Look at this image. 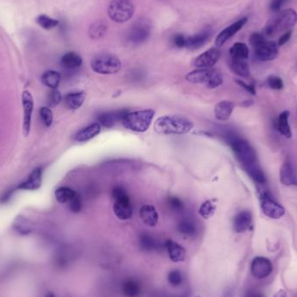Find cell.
I'll return each instance as SVG.
<instances>
[{"mask_svg": "<svg viewBox=\"0 0 297 297\" xmlns=\"http://www.w3.org/2000/svg\"><path fill=\"white\" fill-rule=\"evenodd\" d=\"M221 57V51L219 48H211L198 56L194 60V66L197 69L211 68L214 66Z\"/></svg>", "mask_w": 297, "mask_h": 297, "instance_id": "7c38bea8", "label": "cell"}, {"mask_svg": "<svg viewBox=\"0 0 297 297\" xmlns=\"http://www.w3.org/2000/svg\"><path fill=\"white\" fill-rule=\"evenodd\" d=\"M291 34H292V31H291V30L283 33L282 36H281L280 38H279V41H278V46H282V45H285V44H286V43L290 40V38H291Z\"/></svg>", "mask_w": 297, "mask_h": 297, "instance_id": "f907efd6", "label": "cell"}, {"mask_svg": "<svg viewBox=\"0 0 297 297\" xmlns=\"http://www.w3.org/2000/svg\"><path fill=\"white\" fill-rule=\"evenodd\" d=\"M186 80L190 83H203L210 89H215L220 86L223 82L221 73L217 70L211 68L195 70L187 74Z\"/></svg>", "mask_w": 297, "mask_h": 297, "instance_id": "5b68a950", "label": "cell"}, {"mask_svg": "<svg viewBox=\"0 0 297 297\" xmlns=\"http://www.w3.org/2000/svg\"><path fill=\"white\" fill-rule=\"evenodd\" d=\"M265 41H266L265 36L262 34V33H259V32H254L249 37L250 45H252V47L254 49L259 47L260 45L263 44Z\"/></svg>", "mask_w": 297, "mask_h": 297, "instance_id": "ee69618b", "label": "cell"}, {"mask_svg": "<svg viewBox=\"0 0 297 297\" xmlns=\"http://www.w3.org/2000/svg\"><path fill=\"white\" fill-rule=\"evenodd\" d=\"M85 97H86V94L83 91L71 92L67 94L65 97V104L66 107L70 110H77L83 105Z\"/></svg>", "mask_w": 297, "mask_h": 297, "instance_id": "d4e9b609", "label": "cell"}, {"mask_svg": "<svg viewBox=\"0 0 297 297\" xmlns=\"http://www.w3.org/2000/svg\"><path fill=\"white\" fill-rule=\"evenodd\" d=\"M244 297H265V296L260 291H249L246 293Z\"/></svg>", "mask_w": 297, "mask_h": 297, "instance_id": "db71d44e", "label": "cell"}, {"mask_svg": "<svg viewBox=\"0 0 297 297\" xmlns=\"http://www.w3.org/2000/svg\"><path fill=\"white\" fill-rule=\"evenodd\" d=\"M168 204H169V206L170 207V209L174 211H176V212H180V211H183V208H184L183 202L180 200L178 197H169V199H168Z\"/></svg>", "mask_w": 297, "mask_h": 297, "instance_id": "7dc6e473", "label": "cell"}, {"mask_svg": "<svg viewBox=\"0 0 297 297\" xmlns=\"http://www.w3.org/2000/svg\"><path fill=\"white\" fill-rule=\"evenodd\" d=\"M93 72L101 75H111L118 73L122 68V63L117 56L102 53L96 56L90 63Z\"/></svg>", "mask_w": 297, "mask_h": 297, "instance_id": "8992f818", "label": "cell"}, {"mask_svg": "<svg viewBox=\"0 0 297 297\" xmlns=\"http://www.w3.org/2000/svg\"><path fill=\"white\" fill-rule=\"evenodd\" d=\"M216 209L217 206L215 204L214 201L208 200L201 205L199 208V214L204 219H209L215 214Z\"/></svg>", "mask_w": 297, "mask_h": 297, "instance_id": "f35d334b", "label": "cell"}, {"mask_svg": "<svg viewBox=\"0 0 297 297\" xmlns=\"http://www.w3.org/2000/svg\"><path fill=\"white\" fill-rule=\"evenodd\" d=\"M155 116L153 110H143V111L128 112L123 118L122 123L125 128L132 132L143 133L148 131L151 125L152 120Z\"/></svg>", "mask_w": 297, "mask_h": 297, "instance_id": "3957f363", "label": "cell"}, {"mask_svg": "<svg viewBox=\"0 0 297 297\" xmlns=\"http://www.w3.org/2000/svg\"><path fill=\"white\" fill-rule=\"evenodd\" d=\"M173 44L178 48H183L186 45V37L183 34H176L173 38Z\"/></svg>", "mask_w": 297, "mask_h": 297, "instance_id": "c3c4849f", "label": "cell"}, {"mask_svg": "<svg viewBox=\"0 0 297 297\" xmlns=\"http://www.w3.org/2000/svg\"><path fill=\"white\" fill-rule=\"evenodd\" d=\"M245 170L248 172L250 177L256 183L263 184L266 182L265 175L263 172V170L260 169L259 166L257 165V163L249 166V167H246Z\"/></svg>", "mask_w": 297, "mask_h": 297, "instance_id": "74e56055", "label": "cell"}, {"mask_svg": "<svg viewBox=\"0 0 297 297\" xmlns=\"http://www.w3.org/2000/svg\"><path fill=\"white\" fill-rule=\"evenodd\" d=\"M287 1L288 0H272L270 3V9L274 12H278Z\"/></svg>", "mask_w": 297, "mask_h": 297, "instance_id": "681fc988", "label": "cell"}, {"mask_svg": "<svg viewBox=\"0 0 297 297\" xmlns=\"http://www.w3.org/2000/svg\"><path fill=\"white\" fill-rule=\"evenodd\" d=\"M170 260L174 263H182L186 257V250L179 243L172 240H167L164 243Z\"/></svg>", "mask_w": 297, "mask_h": 297, "instance_id": "d6986e66", "label": "cell"}, {"mask_svg": "<svg viewBox=\"0 0 297 297\" xmlns=\"http://www.w3.org/2000/svg\"><path fill=\"white\" fill-rule=\"evenodd\" d=\"M112 197L114 199L113 211L117 218L122 221L128 220L132 217V205L128 193L122 186L115 187L112 190Z\"/></svg>", "mask_w": 297, "mask_h": 297, "instance_id": "52a82bcc", "label": "cell"}, {"mask_svg": "<svg viewBox=\"0 0 297 297\" xmlns=\"http://www.w3.org/2000/svg\"><path fill=\"white\" fill-rule=\"evenodd\" d=\"M192 122L181 116H163L156 119L154 129L161 135H183L193 129Z\"/></svg>", "mask_w": 297, "mask_h": 297, "instance_id": "6da1fadb", "label": "cell"}, {"mask_svg": "<svg viewBox=\"0 0 297 297\" xmlns=\"http://www.w3.org/2000/svg\"><path fill=\"white\" fill-rule=\"evenodd\" d=\"M152 25L150 21L140 18L132 25L127 34L129 45L137 46L147 41L151 34Z\"/></svg>", "mask_w": 297, "mask_h": 297, "instance_id": "9c48e42d", "label": "cell"}, {"mask_svg": "<svg viewBox=\"0 0 297 297\" xmlns=\"http://www.w3.org/2000/svg\"><path fill=\"white\" fill-rule=\"evenodd\" d=\"M11 194H12V190H8V191H6L3 197H1V202L2 203H5V202L9 200L10 197H11Z\"/></svg>", "mask_w": 297, "mask_h": 297, "instance_id": "11a10c76", "label": "cell"}, {"mask_svg": "<svg viewBox=\"0 0 297 297\" xmlns=\"http://www.w3.org/2000/svg\"><path fill=\"white\" fill-rule=\"evenodd\" d=\"M227 141L231 146L232 150L235 153L236 158L238 159L239 162L242 163L244 168L256 164V151L248 141L234 135H228Z\"/></svg>", "mask_w": 297, "mask_h": 297, "instance_id": "277c9868", "label": "cell"}, {"mask_svg": "<svg viewBox=\"0 0 297 297\" xmlns=\"http://www.w3.org/2000/svg\"><path fill=\"white\" fill-rule=\"evenodd\" d=\"M255 55L261 61H271L277 59L279 54L278 45L275 42L265 41L259 47L254 49Z\"/></svg>", "mask_w": 297, "mask_h": 297, "instance_id": "5bb4252c", "label": "cell"}, {"mask_svg": "<svg viewBox=\"0 0 297 297\" xmlns=\"http://www.w3.org/2000/svg\"><path fill=\"white\" fill-rule=\"evenodd\" d=\"M236 83H238L240 86L244 88L247 91H249V93L252 94V95H256V90H255V87L250 84H247V83L242 82V80H236Z\"/></svg>", "mask_w": 297, "mask_h": 297, "instance_id": "f5cc1de1", "label": "cell"}, {"mask_svg": "<svg viewBox=\"0 0 297 297\" xmlns=\"http://www.w3.org/2000/svg\"><path fill=\"white\" fill-rule=\"evenodd\" d=\"M62 100V95L59 90H52L48 95V104L50 107H56Z\"/></svg>", "mask_w": 297, "mask_h": 297, "instance_id": "7bdbcfd3", "label": "cell"}, {"mask_svg": "<svg viewBox=\"0 0 297 297\" xmlns=\"http://www.w3.org/2000/svg\"><path fill=\"white\" fill-rule=\"evenodd\" d=\"M261 209L263 214L274 220L280 219L285 215V209L267 193L263 194L261 198Z\"/></svg>", "mask_w": 297, "mask_h": 297, "instance_id": "30bf717a", "label": "cell"}, {"mask_svg": "<svg viewBox=\"0 0 297 297\" xmlns=\"http://www.w3.org/2000/svg\"><path fill=\"white\" fill-rule=\"evenodd\" d=\"M108 26L102 21H97L90 25L89 28V36L91 39H99L103 38L106 31Z\"/></svg>", "mask_w": 297, "mask_h": 297, "instance_id": "d590c367", "label": "cell"}, {"mask_svg": "<svg viewBox=\"0 0 297 297\" xmlns=\"http://www.w3.org/2000/svg\"><path fill=\"white\" fill-rule=\"evenodd\" d=\"M247 21H248L247 17H242L235 22L234 24H230L228 27L225 28L223 31H222L216 39V45L218 48L224 45L229 38H232L236 32H238L245 25Z\"/></svg>", "mask_w": 297, "mask_h": 297, "instance_id": "9a60e30c", "label": "cell"}, {"mask_svg": "<svg viewBox=\"0 0 297 297\" xmlns=\"http://www.w3.org/2000/svg\"><path fill=\"white\" fill-rule=\"evenodd\" d=\"M13 228L18 234L26 235L31 234L33 230V224L27 218L23 216H18L14 221Z\"/></svg>", "mask_w": 297, "mask_h": 297, "instance_id": "4316f807", "label": "cell"}, {"mask_svg": "<svg viewBox=\"0 0 297 297\" xmlns=\"http://www.w3.org/2000/svg\"><path fill=\"white\" fill-rule=\"evenodd\" d=\"M73 253L67 248H63L57 253L55 263L59 268H66L74 261Z\"/></svg>", "mask_w": 297, "mask_h": 297, "instance_id": "f546056e", "label": "cell"}, {"mask_svg": "<svg viewBox=\"0 0 297 297\" xmlns=\"http://www.w3.org/2000/svg\"><path fill=\"white\" fill-rule=\"evenodd\" d=\"M229 54L232 59L245 60L249 58V48L244 43H235L229 50Z\"/></svg>", "mask_w": 297, "mask_h": 297, "instance_id": "836d02e7", "label": "cell"}, {"mask_svg": "<svg viewBox=\"0 0 297 297\" xmlns=\"http://www.w3.org/2000/svg\"><path fill=\"white\" fill-rule=\"evenodd\" d=\"M22 104L24 110V122H23V133L24 137H27L31 131V116L33 111V97L30 91L25 90L22 95Z\"/></svg>", "mask_w": 297, "mask_h": 297, "instance_id": "4fadbf2b", "label": "cell"}, {"mask_svg": "<svg viewBox=\"0 0 297 297\" xmlns=\"http://www.w3.org/2000/svg\"><path fill=\"white\" fill-rule=\"evenodd\" d=\"M68 204H69L70 210L73 211V213H79L82 210V201L77 193L73 197V199L70 201Z\"/></svg>", "mask_w": 297, "mask_h": 297, "instance_id": "f6af8a7d", "label": "cell"}, {"mask_svg": "<svg viewBox=\"0 0 297 297\" xmlns=\"http://www.w3.org/2000/svg\"><path fill=\"white\" fill-rule=\"evenodd\" d=\"M234 110V104L230 101H221L215 106L216 118L219 121H227Z\"/></svg>", "mask_w": 297, "mask_h": 297, "instance_id": "603a6c76", "label": "cell"}, {"mask_svg": "<svg viewBox=\"0 0 297 297\" xmlns=\"http://www.w3.org/2000/svg\"><path fill=\"white\" fill-rule=\"evenodd\" d=\"M297 23V13L293 9L278 11L276 16L270 18L264 28L263 35L267 37H275L284 33L294 27Z\"/></svg>", "mask_w": 297, "mask_h": 297, "instance_id": "7a4b0ae2", "label": "cell"}, {"mask_svg": "<svg viewBox=\"0 0 297 297\" xmlns=\"http://www.w3.org/2000/svg\"><path fill=\"white\" fill-rule=\"evenodd\" d=\"M289 117H290V112L288 111H283L278 118V131L282 135L291 139L292 137V132H291V126L289 123Z\"/></svg>", "mask_w": 297, "mask_h": 297, "instance_id": "1f68e13d", "label": "cell"}, {"mask_svg": "<svg viewBox=\"0 0 297 297\" xmlns=\"http://www.w3.org/2000/svg\"><path fill=\"white\" fill-rule=\"evenodd\" d=\"M168 282L173 287H178L183 284V277L179 270H174L168 275Z\"/></svg>", "mask_w": 297, "mask_h": 297, "instance_id": "60d3db41", "label": "cell"}, {"mask_svg": "<svg viewBox=\"0 0 297 297\" xmlns=\"http://www.w3.org/2000/svg\"><path fill=\"white\" fill-rule=\"evenodd\" d=\"M149 297H187L186 294L177 295V296H174V295H169L165 293V292H161V291H155L154 293H152Z\"/></svg>", "mask_w": 297, "mask_h": 297, "instance_id": "816d5d0a", "label": "cell"}, {"mask_svg": "<svg viewBox=\"0 0 297 297\" xmlns=\"http://www.w3.org/2000/svg\"><path fill=\"white\" fill-rule=\"evenodd\" d=\"M83 59L75 52H68L63 56L61 64L66 69L73 70L78 68L82 65Z\"/></svg>", "mask_w": 297, "mask_h": 297, "instance_id": "f1b7e54d", "label": "cell"}, {"mask_svg": "<svg viewBox=\"0 0 297 297\" xmlns=\"http://www.w3.org/2000/svg\"><path fill=\"white\" fill-rule=\"evenodd\" d=\"M250 271L256 279H264L270 277L273 271V265L270 259L264 256H256L250 265Z\"/></svg>", "mask_w": 297, "mask_h": 297, "instance_id": "8fae6325", "label": "cell"}, {"mask_svg": "<svg viewBox=\"0 0 297 297\" xmlns=\"http://www.w3.org/2000/svg\"><path fill=\"white\" fill-rule=\"evenodd\" d=\"M43 169L40 167L36 168L29 175L27 179L21 183L17 189L24 190H36L41 187Z\"/></svg>", "mask_w": 297, "mask_h": 297, "instance_id": "ac0fdd59", "label": "cell"}, {"mask_svg": "<svg viewBox=\"0 0 297 297\" xmlns=\"http://www.w3.org/2000/svg\"><path fill=\"white\" fill-rule=\"evenodd\" d=\"M211 33V30L206 29V30L201 31L197 34L190 36V37H187L185 47L191 49V50L200 48L201 46H203L209 39Z\"/></svg>", "mask_w": 297, "mask_h": 297, "instance_id": "cb8c5ba5", "label": "cell"}, {"mask_svg": "<svg viewBox=\"0 0 297 297\" xmlns=\"http://www.w3.org/2000/svg\"><path fill=\"white\" fill-rule=\"evenodd\" d=\"M134 10L131 0H112L108 7V15L116 23H125L132 18Z\"/></svg>", "mask_w": 297, "mask_h": 297, "instance_id": "ba28073f", "label": "cell"}, {"mask_svg": "<svg viewBox=\"0 0 297 297\" xmlns=\"http://www.w3.org/2000/svg\"><path fill=\"white\" fill-rule=\"evenodd\" d=\"M39 114H40V118H41L42 122L44 123L45 126H51L53 121V114L52 111L49 107H42L39 111Z\"/></svg>", "mask_w": 297, "mask_h": 297, "instance_id": "b9f144b4", "label": "cell"}, {"mask_svg": "<svg viewBox=\"0 0 297 297\" xmlns=\"http://www.w3.org/2000/svg\"><path fill=\"white\" fill-rule=\"evenodd\" d=\"M177 229L181 234L189 235V236L195 235L197 230L196 223L190 218H184L183 220H181L177 225Z\"/></svg>", "mask_w": 297, "mask_h": 297, "instance_id": "e575fe53", "label": "cell"}, {"mask_svg": "<svg viewBox=\"0 0 297 297\" xmlns=\"http://www.w3.org/2000/svg\"><path fill=\"white\" fill-rule=\"evenodd\" d=\"M281 183L286 186H297V174L291 160L287 159L280 169Z\"/></svg>", "mask_w": 297, "mask_h": 297, "instance_id": "e0dca14e", "label": "cell"}, {"mask_svg": "<svg viewBox=\"0 0 297 297\" xmlns=\"http://www.w3.org/2000/svg\"><path fill=\"white\" fill-rule=\"evenodd\" d=\"M141 291L142 287L135 279H127L122 285V292L125 297H139Z\"/></svg>", "mask_w": 297, "mask_h": 297, "instance_id": "484cf974", "label": "cell"}, {"mask_svg": "<svg viewBox=\"0 0 297 297\" xmlns=\"http://www.w3.org/2000/svg\"><path fill=\"white\" fill-rule=\"evenodd\" d=\"M76 192L69 187H60L55 191L56 199L60 204H67L73 199V197L76 195Z\"/></svg>", "mask_w": 297, "mask_h": 297, "instance_id": "8d00e7d4", "label": "cell"}, {"mask_svg": "<svg viewBox=\"0 0 297 297\" xmlns=\"http://www.w3.org/2000/svg\"><path fill=\"white\" fill-rule=\"evenodd\" d=\"M268 85L273 90H282L284 88V82L279 76H271L268 78Z\"/></svg>", "mask_w": 297, "mask_h": 297, "instance_id": "bcb514c9", "label": "cell"}, {"mask_svg": "<svg viewBox=\"0 0 297 297\" xmlns=\"http://www.w3.org/2000/svg\"><path fill=\"white\" fill-rule=\"evenodd\" d=\"M45 297H56V296L54 295V293H52V292H48L47 294L45 295Z\"/></svg>", "mask_w": 297, "mask_h": 297, "instance_id": "6f0895ef", "label": "cell"}, {"mask_svg": "<svg viewBox=\"0 0 297 297\" xmlns=\"http://www.w3.org/2000/svg\"><path fill=\"white\" fill-rule=\"evenodd\" d=\"M139 216L145 224L148 227H155L158 222V213L152 205H144L139 211Z\"/></svg>", "mask_w": 297, "mask_h": 297, "instance_id": "44dd1931", "label": "cell"}, {"mask_svg": "<svg viewBox=\"0 0 297 297\" xmlns=\"http://www.w3.org/2000/svg\"><path fill=\"white\" fill-rule=\"evenodd\" d=\"M287 292L284 290H280V291H277L276 294L274 295L273 297H287Z\"/></svg>", "mask_w": 297, "mask_h": 297, "instance_id": "9f6ffc18", "label": "cell"}, {"mask_svg": "<svg viewBox=\"0 0 297 297\" xmlns=\"http://www.w3.org/2000/svg\"><path fill=\"white\" fill-rule=\"evenodd\" d=\"M61 81V76L58 72L55 71H48L45 72L42 76V83L45 84V86L51 88L52 90H55Z\"/></svg>", "mask_w": 297, "mask_h": 297, "instance_id": "4dcf8cb0", "label": "cell"}, {"mask_svg": "<svg viewBox=\"0 0 297 297\" xmlns=\"http://www.w3.org/2000/svg\"><path fill=\"white\" fill-rule=\"evenodd\" d=\"M101 132V125L98 123H94L87 126L85 128L82 129L81 131L76 133L75 136V140L77 142H87L90 139L97 137Z\"/></svg>", "mask_w": 297, "mask_h": 297, "instance_id": "7402d4cb", "label": "cell"}, {"mask_svg": "<svg viewBox=\"0 0 297 297\" xmlns=\"http://www.w3.org/2000/svg\"><path fill=\"white\" fill-rule=\"evenodd\" d=\"M230 68L233 71V73L236 74L237 76L247 77L249 75V65L247 64L245 60L232 59Z\"/></svg>", "mask_w": 297, "mask_h": 297, "instance_id": "d6a6232c", "label": "cell"}, {"mask_svg": "<svg viewBox=\"0 0 297 297\" xmlns=\"http://www.w3.org/2000/svg\"><path fill=\"white\" fill-rule=\"evenodd\" d=\"M36 21L42 28H44L45 30H51L52 28L57 27L59 24V21L58 19H54L44 14L39 15Z\"/></svg>", "mask_w": 297, "mask_h": 297, "instance_id": "ab89813d", "label": "cell"}, {"mask_svg": "<svg viewBox=\"0 0 297 297\" xmlns=\"http://www.w3.org/2000/svg\"><path fill=\"white\" fill-rule=\"evenodd\" d=\"M139 244H140L141 249L147 252L155 251L160 247L158 241L154 236H152L151 235L147 234V233H143L139 236Z\"/></svg>", "mask_w": 297, "mask_h": 297, "instance_id": "83f0119b", "label": "cell"}, {"mask_svg": "<svg viewBox=\"0 0 297 297\" xmlns=\"http://www.w3.org/2000/svg\"><path fill=\"white\" fill-rule=\"evenodd\" d=\"M252 216L249 211H243L239 212L235 216L233 221V228L236 233L245 232L251 227Z\"/></svg>", "mask_w": 297, "mask_h": 297, "instance_id": "ffe728a7", "label": "cell"}, {"mask_svg": "<svg viewBox=\"0 0 297 297\" xmlns=\"http://www.w3.org/2000/svg\"><path fill=\"white\" fill-rule=\"evenodd\" d=\"M128 112L127 110L123 109L119 111L102 113L97 117V121H98V124H100V125L104 126L105 128H112L117 123L122 121L123 118H125V115L127 114Z\"/></svg>", "mask_w": 297, "mask_h": 297, "instance_id": "2e32d148", "label": "cell"}]
</instances>
